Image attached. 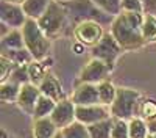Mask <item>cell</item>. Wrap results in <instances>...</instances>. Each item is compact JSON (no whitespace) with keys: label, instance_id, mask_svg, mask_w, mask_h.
I'll return each mask as SVG.
<instances>
[{"label":"cell","instance_id":"cell-1","mask_svg":"<svg viewBox=\"0 0 156 138\" xmlns=\"http://www.w3.org/2000/svg\"><path fill=\"white\" fill-rule=\"evenodd\" d=\"M142 21H144L142 13L131 11H122L119 16L114 17L111 24V33L123 50H134L147 44L142 35Z\"/></svg>","mask_w":156,"mask_h":138},{"label":"cell","instance_id":"cell-2","mask_svg":"<svg viewBox=\"0 0 156 138\" xmlns=\"http://www.w3.org/2000/svg\"><path fill=\"white\" fill-rule=\"evenodd\" d=\"M67 13V24H72V28H75L78 24L84 21H95L98 24H109L114 16L106 14L101 11L92 0H64L61 2Z\"/></svg>","mask_w":156,"mask_h":138},{"label":"cell","instance_id":"cell-3","mask_svg":"<svg viewBox=\"0 0 156 138\" xmlns=\"http://www.w3.org/2000/svg\"><path fill=\"white\" fill-rule=\"evenodd\" d=\"M22 35H23L25 49L33 55L34 60L42 61L50 50V38L39 27L37 21L27 19V22L22 27Z\"/></svg>","mask_w":156,"mask_h":138},{"label":"cell","instance_id":"cell-4","mask_svg":"<svg viewBox=\"0 0 156 138\" xmlns=\"http://www.w3.org/2000/svg\"><path fill=\"white\" fill-rule=\"evenodd\" d=\"M37 24L50 39H53V38H56L58 35L62 33V30L66 28V25H67L66 8L62 6L61 2L53 0V2L50 3V6L47 8V11L37 19Z\"/></svg>","mask_w":156,"mask_h":138},{"label":"cell","instance_id":"cell-5","mask_svg":"<svg viewBox=\"0 0 156 138\" xmlns=\"http://www.w3.org/2000/svg\"><path fill=\"white\" fill-rule=\"evenodd\" d=\"M140 94L129 88H117L114 102L111 104V115L115 119H131L139 104Z\"/></svg>","mask_w":156,"mask_h":138},{"label":"cell","instance_id":"cell-6","mask_svg":"<svg viewBox=\"0 0 156 138\" xmlns=\"http://www.w3.org/2000/svg\"><path fill=\"white\" fill-rule=\"evenodd\" d=\"M122 50H123L122 46L117 43V39L112 36V33H106V35H103L100 43L92 47V57L103 60L106 65H109L112 68L115 65V60L122 54Z\"/></svg>","mask_w":156,"mask_h":138},{"label":"cell","instance_id":"cell-7","mask_svg":"<svg viewBox=\"0 0 156 138\" xmlns=\"http://www.w3.org/2000/svg\"><path fill=\"white\" fill-rule=\"evenodd\" d=\"M73 35L76 38L78 43H81L84 46H95L100 43L103 38V30H101V24L95 21H84L81 24H78L73 28Z\"/></svg>","mask_w":156,"mask_h":138},{"label":"cell","instance_id":"cell-8","mask_svg":"<svg viewBox=\"0 0 156 138\" xmlns=\"http://www.w3.org/2000/svg\"><path fill=\"white\" fill-rule=\"evenodd\" d=\"M111 66L106 65L103 60L98 58H92L87 65L84 66V69L80 74V80L81 83H95L98 85L100 82L106 80V77L111 72Z\"/></svg>","mask_w":156,"mask_h":138},{"label":"cell","instance_id":"cell-9","mask_svg":"<svg viewBox=\"0 0 156 138\" xmlns=\"http://www.w3.org/2000/svg\"><path fill=\"white\" fill-rule=\"evenodd\" d=\"M50 118L56 124V127L62 130L64 127H67V125H70L72 122H75V119H76V105L72 102V100L62 99V100H59V102H56L55 110L51 111Z\"/></svg>","mask_w":156,"mask_h":138},{"label":"cell","instance_id":"cell-10","mask_svg":"<svg viewBox=\"0 0 156 138\" xmlns=\"http://www.w3.org/2000/svg\"><path fill=\"white\" fill-rule=\"evenodd\" d=\"M109 118V110L103 104L95 105H76V121L84 125H90Z\"/></svg>","mask_w":156,"mask_h":138},{"label":"cell","instance_id":"cell-11","mask_svg":"<svg viewBox=\"0 0 156 138\" xmlns=\"http://www.w3.org/2000/svg\"><path fill=\"white\" fill-rule=\"evenodd\" d=\"M2 22L11 28H22L23 24L27 22V14H25L22 5L2 0Z\"/></svg>","mask_w":156,"mask_h":138},{"label":"cell","instance_id":"cell-12","mask_svg":"<svg viewBox=\"0 0 156 138\" xmlns=\"http://www.w3.org/2000/svg\"><path fill=\"white\" fill-rule=\"evenodd\" d=\"M72 102L75 105H95L100 104L98 86L95 83H81L76 86V90L72 94Z\"/></svg>","mask_w":156,"mask_h":138},{"label":"cell","instance_id":"cell-13","mask_svg":"<svg viewBox=\"0 0 156 138\" xmlns=\"http://www.w3.org/2000/svg\"><path fill=\"white\" fill-rule=\"evenodd\" d=\"M39 96H41V90H39L37 85L25 83V85L20 86V91H19V96H17V104L22 110L33 113Z\"/></svg>","mask_w":156,"mask_h":138},{"label":"cell","instance_id":"cell-14","mask_svg":"<svg viewBox=\"0 0 156 138\" xmlns=\"http://www.w3.org/2000/svg\"><path fill=\"white\" fill-rule=\"evenodd\" d=\"M41 93L50 99H53L55 102H59V100L64 99V94H62V90H61V85L59 82L53 77L51 74H47L45 77L42 79V82L37 85Z\"/></svg>","mask_w":156,"mask_h":138},{"label":"cell","instance_id":"cell-15","mask_svg":"<svg viewBox=\"0 0 156 138\" xmlns=\"http://www.w3.org/2000/svg\"><path fill=\"white\" fill-rule=\"evenodd\" d=\"M33 135H34V138H55V135H56V124L51 121L50 116L39 118V119L34 121Z\"/></svg>","mask_w":156,"mask_h":138},{"label":"cell","instance_id":"cell-16","mask_svg":"<svg viewBox=\"0 0 156 138\" xmlns=\"http://www.w3.org/2000/svg\"><path fill=\"white\" fill-rule=\"evenodd\" d=\"M51 2H53V0H25L22 3V8H23L28 19L37 21L47 11V8L50 6Z\"/></svg>","mask_w":156,"mask_h":138},{"label":"cell","instance_id":"cell-17","mask_svg":"<svg viewBox=\"0 0 156 138\" xmlns=\"http://www.w3.org/2000/svg\"><path fill=\"white\" fill-rule=\"evenodd\" d=\"M112 125H114V121H112L111 118L87 125L89 133H90V138H111Z\"/></svg>","mask_w":156,"mask_h":138},{"label":"cell","instance_id":"cell-18","mask_svg":"<svg viewBox=\"0 0 156 138\" xmlns=\"http://www.w3.org/2000/svg\"><path fill=\"white\" fill-rule=\"evenodd\" d=\"M55 105H56V102H55L53 99H50V97H47V96H44V94L41 93V96H39L37 102H36V107H34V111H33V116H34L36 119L50 116L51 111L55 110Z\"/></svg>","mask_w":156,"mask_h":138},{"label":"cell","instance_id":"cell-19","mask_svg":"<svg viewBox=\"0 0 156 138\" xmlns=\"http://www.w3.org/2000/svg\"><path fill=\"white\" fill-rule=\"evenodd\" d=\"M2 46L3 50H19L25 46L23 43V35L19 30H11L2 38Z\"/></svg>","mask_w":156,"mask_h":138},{"label":"cell","instance_id":"cell-20","mask_svg":"<svg viewBox=\"0 0 156 138\" xmlns=\"http://www.w3.org/2000/svg\"><path fill=\"white\" fill-rule=\"evenodd\" d=\"M98 96H100V104L103 105H111L115 99L117 94V88L109 82V80H103L98 85Z\"/></svg>","mask_w":156,"mask_h":138},{"label":"cell","instance_id":"cell-21","mask_svg":"<svg viewBox=\"0 0 156 138\" xmlns=\"http://www.w3.org/2000/svg\"><path fill=\"white\" fill-rule=\"evenodd\" d=\"M61 133H62L64 138H90V133H89L87 125L81 124L80 121L72 122L70 125L64 127V129L61 130Z\"/></svg>","mask_w":156,"mask_h":138},{"label":"cell","instance_id":"cell-22","mask_svg":"<svg viewBox=\"0 0 156 138\" xmlns=\"http://www.w3.org/2000/svg\"><path fill=\"white\" fill-rule=\"evenodd\" d=\"M47 66L45 63H41L37 60H33L30 65L27 66L28 68V75H30V82L34 83V85H39L42 82V79L47 75Z\"/></svg>","mask_w":156,"mask_h":138},{"label":"cell","instance_id":"cell-23","mask_svg":"<svg viewBox=\"0 0 156 138\" xmlns=\"http://www.w3.org/2000/svg\"><path fill=\"white\" fill-rule=\"evenodd\" d=\"M129 138H147L148 135V125L144 118H131L128 122Z\"/></svg>","mask_w":156,"mask_h":138},{"label":"cell","instance_id":"cell-24","mask_svg":"<svg viewBox=\"0 0 156 138\" xmlns=\"http://www.w3.org/2000/svg\"><path fill=\"white\" fill-rule=\"evenodd\" d=\"M142 35H144L147 43L156 41V17L150 13L144 14V21H142Z\"/></svg>","mask_w":156,"mask_h":138},{"label":"cell","instance_id":"cell-25","mask_svg":"<svg viewBox=\"0 0 156 138\" xmlns=\"http://www.w3.org/2000/svg\"><path fill=\"white\" fill-rule=\"evenodd\" d=\"M92 2L106 14L111 16H119L122 13V0H92Z\"/></svg>","mask_w":156,"mask_h":138},{"label":"cell","instance_id":"cell-26","mask_svg":"<svg viewBox=\"0 0 156 138\" xmlns=\"http://www.w3.org/2000/svg\"><path fill=\"white\" fill-rule=\"evenodd\" d=\"M20 86H22V85H19V83H16V82H11V80L3 82V83H2V90H0L3 102H8V100H17Z\"/></svg>","mask_w":156,"mask_h":138},{"label":"cell","instance_id":"cell-27","mask_svg":"<svg viewBox=\"0 0 156 138\" xmlns=\"http://www.w3.org/2000/svg\"><path fill=\"white\" fill-rule=\"evenodd\" d=\"M8 58H11L17 66H28L30 63L34 60L33 55L28 52L27 49H19V50H8Z\"/></svg>","mask_w":156,"mask_h":138},{"label":"cell","instance_id":"cell-28","mask_svg":"<svg viewBox=\"0 0 156 138\" xmlns=\"http://www.w3.org/2000/svg\"><path fill=\"white\" fill-rule=\"evenodd\" d=\"M139 113L145 121L156 118V102L154 100H144V102L139 105Z\"/></svg>","mask_w":156,"mask_h":138},{"label":"cell","instance_id":"cell-29","mask_svg":"<svg viewBox=\"0 0 156 138\" xmlns=\"http://www.w3.org/2000/svg\"><path fill=\"white\" fill-rule=\"evenodd\" d=\"M111 138H129V129H128V124L125 122V119L114 121Z\"/></svg>","mask_w":156,"mask_h":138},{"label":"cell","instance_id":"cell-30","mask_svg":"<svg viewBox=\"0 0 156 138\" xmlns=\"http://www.w3.org/2000/svg\"><path fill=\"white\" fill-rule=\"evenodd\" d=\"M9 80H11V82H16V83H19V85L28 83V80H30L28 68H27V66H17L14 71H12V74L9 75Z\"/></svg>","mask_w":156,"mask_h":138},{"label":"cell","instance_id":"cell-31","mask_svg":"<svg viewBox=\"0 0 156 138\" xmlns=\"http://www.w3.org/2000/svg\"><path fill=\"white\" fill-rule=\"evenodd\" d=\"M16 68H17V65H16V63L12 61L11 58H8L6 55H2V68H0V77H2V83L6 82V79L12 74V71H14Z\"/></svg>","mask_w":156,"mask_h":138},{"label":"cell","instance_id":"cell-32","mask_svg":"<svg viewBox=\"0 0 156 138\" xmlns=\"http://www.w3.org/2000/svg\"><path fill=\"white\" fill-rule=\"evenodd\" d=\"M122 11H131V13H142L144 2L142 0H122Z\"/></svg>","mask_w":156,"mask_h":138},{"label":"cell","instance_id":"cell-33","mask_svg":"<svg viewBox=\"0 0 156 138\" xmlns=\"http://www.w3.org/2000/svg\"><path fill=\"white\" fill-rule=\"evenodd\" d=\"M142 2H144V9H145V13L154 14V13H156V0H142Z\"/></svg>","mask_w":156,"mask_h":138},{"label":"cell","instance_id":"cell-34","mask_svg":"<svg viewBox=\"0 0 156 138\" xmlns=\"http://www.w3.org/2000/svg\"><path fill=\"white\" fill-rule=\"evenodd\" d=\"M72 49H73V52L76 54V55H80V54H83L84 52V44H81V43H75L73 46H72Z\"/></svg>","mask_w":156,"mask_h":138},{"label":"cell","instance_id":"cell-35","mask_svg":"<svg viewBox=\"0 0 156 138\" xmlns=\"http://www.w3.org/2000/svg\"><path fill=\"white\" fill-rule=\"evenodd\" d=\"M147 125H148V130H150L151 133H156V118L147 121Z\"/></svg>","mask_w":156,"mask_h":138},{"label":"cell","instance_id":"cell-36","mask_svg":"<svg viewBox=\"0 0 156 138\" xmlns=\"http://www.w3.org/2000/svg\"><path fill=\"white\" fill-rule=\"evenodd\" d=\"M6 2H11V3H16V5H22L25 0H6Z\"/></svg>","mask_w":156,"mask_h":138},{"label":"cell","instance_id":"cell-37","mask_svg":"<svg viewBox=\"0 0 156 138\" xmlns=\"http://www.w3.org/2000/svg\"><path fill=\"white\" fill-rule=\"evenodd\" d=\"M147 138H156V133H148Z\"/></svg>","mask_w":156,"mask_h":138},{"label":"cell","instance_id":"cell-38","mask_svg":"<svg viewBox=\"0 0 156 138\" xmlns=\"http://www.w3.org/2000/svg\"><path fill=\"white\" fill-rule=\"evenodd\" d=\"M55 138H64V136H62V133H56V135H55Z\"/></svg>","mask_w":156,"mask_h":138},{"label":"cell","instance_id":"cell-39","mask_svg":"<svg viewBox=\"0 0 156 138\" xmlns=\"http://www.w3.org/2000/svg\"><path fill=\"white\" fill-rule=\"evenodd\" d=\"M58 2H64V0H58Z\"/></svg>","mask_w":156,"mask_h":138}]
</instances>
